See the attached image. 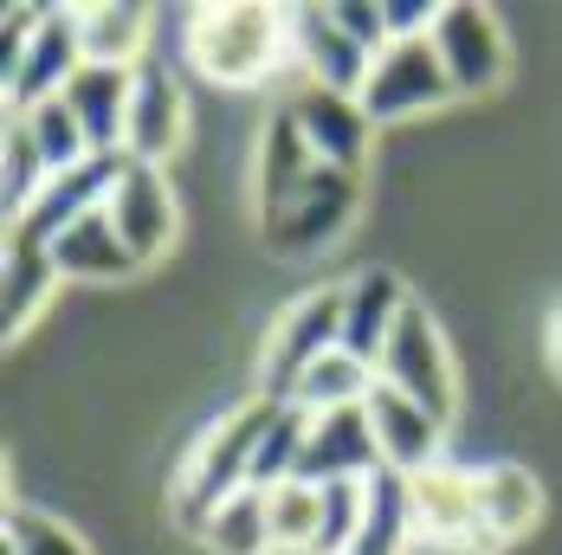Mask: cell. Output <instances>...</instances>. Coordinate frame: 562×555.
I'll return each instance as SVG.
<instances>
[{
    "instance_id": "5bb4252c",
    "label": "cell",
    "mask_w": 562,
    "mask_h": 555,
    "mask_svg": "<svg viewBox=\"0 0 562 555\" xmlns=\"http://www.w3.org/2000/svg\"><path fill=\"white\" fill-rule=\"evenodd\" d=\"M116 168H123V156H116V162L98 156V162H85V168L53 174V181L40 188V201H33L26 214H13V220H7V239H20V246H40V252H46L71 220H85V214H98V207L111 201Z\"/></svg>"
},
{
    "instance_id": "9c48e42d",
    "label": "cell",
    "mask_w": 562,
    "mask_h": 555,
    "mask_svg": "<svg viewBox=\"0 0 562 555\" xmlns=\"http://www.w3.org/2000/svg\"><path fill=\"white\" fill-rule=\"evenodd\" d=\"M452 104L447 65L434 53V39H394L389 53L369 65V84H362V111L369 123H414V116Z\"/></svg>"
},
{
    "instance_id": "cb8c5ba5",
    "label": "cell",
    "mask_w": 562,
    "mask_h": 555,
    "mask_svg": "<svg viewBox=\"0 0 562 555\" xmlns=\"http://www.w3.org/2000/svg\"><path fill=\"white\" fill-rule=\"evenodd\" d=\"M375 394V369L369 362H356L349 349H330L297 388H291V400L284 407H297V414H337V407H362Z\"/></svg>"
},
{
    "instance_id": "4316f807",
    "label": "cell",
    "mask_w": 562,
    "mask_h": 555,
    "mask_svg": "<svg viewBox=\"0 0 562 555\" xmlns=\"http://www.w3.org/2000/svg\"><path fill=\"white\" fill-rule=\"evenodd\" d=\"M0 550L7 555H91L85 536H78L71 523H58L53 510H40V503H13V510H7Z\"/></svg>"
},
{
    "instance_id": "484cf974",
    "label": "cell",
    "mask_w": 562,
    "mask_h": 555,
    "mask_svg": "<svg viewBox=\"0 0 562 555\" xmlns=\"http://www.w3.org/2000/svg\"><path fill=\"white\" fill-rule=\"evenodd\" d=\"M13 116L26 123V136H33L40 162L53 168V174L98 162V156H91V143H85V129H78V116L65 111V98H53V104H33V111H13Z\"/></svg>"
},
{
    "instance_id": "6da1fadb",
    "label": "cell",
    "mask_w": 562,
    "mask_h": 555,
    "mask_svg": "<svg viewBox=\"0 0 562 555\" xmlns=\"http://www.w3.org/2000/svg\"><path fill=\"white\" fill-rule=\"evenodd\" d=\"M272 414H279V400L252 394V400L226 407L214 427H201L188 440V452L175 458V472H169V523L181 536L201 543L207 517L221 503H233L239 491H252V458H259V440H266Z\"/></svg>"
},
{
    "instance_id": "f546056e",
    "label": "cell",
    "mask_w": 562,
    "mask_h": 555,
    "mask_svg": "<svg viewBox=\"0 0 562 555\" xmlns=\"http://www.w3.org/2000/svg\"><path fill=\"white\" fill-rule=\"evenodd\" d=\"M272 555H284V550H272Z\"/></svg>"
},
{
    "instance_id": "83f0119b",
    "label": "cell",
    "mask_w": 562,
    "mask_h": 555,
    "mask_svg": "<svg viewBox=\"0 0 562 555\" xmlns=\"http://www.w3.org/2000/svg\"><path fill=\"white\" fill-rule=\"evenodd\" d=\"M382 13H389V46L394 39H427L440 20V7H427V0H382Z\"/></svg>"
},
{
    "instance_id": "5b68a950",
    "label": "cell",
    "mask_w": 562,
    "mask_h": 555,
    "mask_svg": "<svg viewBox=\"0 0 562 555\" xmlns=\"http://www.w3.org/2000/svg\"><path fill=\"white\" fill-rule=\"evenodd\" d=\"M375 382L394 394H407L414 407H427L434 420H459V369H452V349H447V330H440V317L414 297L407 304V317L394 324L389 349H382V362H375Z\"/></svg>"
},
{
    "instance_id": "ba28073f",
    "label": "cell",
    "mask_w": 562,
    "mask_h": 555,
    "mask_svg": "<svg viewBox=\"0 0 562 555\" xmlns=\"http://www.w3.org/2000/svg\"><path fill=\"white\" fill-rule=\"evenodd\" d=\"M104 214H111L116 239L130 246L136 272H143V265H156V259H169L175 239H181V201H175L169 168L123 162V168H116L111 201H104Z\"/></svg>"
},
{
    "instance_id": "4fadbf2b",
    "label": "cell",
    "mask_w": 562,
    "mask_h": 555,
    "mask_svg": "<svg viewBox=\"0 0 562 555\" xmlns=\"http://www.w3.org/2000/svg\"><path fill=\"white\" fill-rule=\"evenodd\" d=\"M284 116L297 123L304 149H311L324 168H342V174H356V168H362V156H369V136H375V123H369V111H362V98L297 84V91L284 98Z\"/></svg>"
},
{
    "instance_id": "ac0fdd59",
    "label": "cell",
    "mask_w": 562,
    "mask_h": 555,
    "mask_svg": "<svg viewBox=\"0 0 562 555\" xmlns=\"http://www.w3.org/2000/svg\"><path fill=\"white\" fill-rule=\"evenodd\" d=\"M130 98H136V71H111V65H85L65 91V111L78 116L91 156L116 162L123 136H130Z\"/></svg>"
},
{
    "instance_id": "8fae6325",
    "label": "cell",
    "mask_w": 562,
    "mask_h": 555,
    "mask_svg": "<svg viewBox=\"0 0 562 555\" xmlns=\"http://www.w3.org/2000/svg\"><path fill=\"white\" fill-rule=\"evenodd\" d=\"M291 13V65L304 71V84L362 98L375 53L337 20V7H284Z\"/></svg>"
},
{
    "instance_id": "d6986e66",
    "label": "cell",
    "mask_w": 562,
    "mask_h": 555,
    "mask_svg": "<svg viewBox=\"0 0 562 555\" xmlns=\"http://www.w3.org/2000/svg\"><path fill=\"white\" fill-rule=\"evenodd\" d=\"M472 485H479V523H485V550L505 555L543 510V485L517 465V458H492V465H472Z\"/></svg>"
},
{
    "instance_id": "2e32d148",
    "label": "cell",
    "mask_w": 562,
    "mask_h": 555,
    "mask_svg": "<svg viewBox=\"0 0 562 555\" xmlns=\"http://www.w3.org/2000/svg\"><path fill=\"white\" fill-rule=\"evenodd\" d=\"M407 284H401V272H389V265H362V272L342 278V349L356 355V362H382V349H389L394 324L407 317Z\"/></svg>"
},
{
    "instance_id": "f1b7e54d",
    "label": "cell",
    "mask_w": 562,
    "mask_h": 555,
    "mask_svg": "<svg viewBox=\"0 0 562 555\" xmlns=\"http://www.w3.org/2000/svg\"><path fill=\"white\" fill-rule=\"evenodd\" d=\"M543 349H550V369H557V382H562V304L550 310V336H543Z\"/></svg>"
},
{
    "instance_id": "3957f363",
    "label": "cell",
    "mask_w": 562,
    "mask_h": 555,
    "mask_svg": "<svg viewBox=\"0 0 562 555\" xmlns=\"http://www.w3.org/2000/svg\"><path fill=\"white\" fill-rule=\"evenodd\" d=\"M78 71H85V46H78L71 7H26L20 0L0 13V84H7L13 111L65 98Z\"/></svg>"
},
{
    "instance_id": "7402d4cb",
    "label": "cell",
    "mask_w": 562,
    "mask_h": 555,
    "mask_svg": "<svg viewBox=\"0 0 562 555\" xmlns=\"http://www.w3.org/2000/svg\"><path fill=\"white\" fill-rule=\"evenodd\" d=\"M58 284H65V278L53 272V259H46L40 246L7 239V272H0V297H7L0 330H7V342H20V336L33 330V317L58 297Z\"/></svg>"
},
{
    "instance_id": "9a60e30c",
    "label": "cell",
    "mask_w": 562,
    "mask_h": 555,
    "mask_svg": "<svg viewBox=\"0 0 562 555\" xmlns=\"http://www.w3.org/2000/svg\"><path fill=\"white\" fill-rule=\"evenodd\" d=\"M369 427L382 445V472H394V478H420V472L447 465V420H434L427 407H414L407 394L382 388V382L369 394Z\"/></svg>"
},
{
    "instance_id": "30bf717a",
    "label": "cell",
    "mask_w": 562,
    "mask_h": 555,
    "mask_svg": "<svg viewBox=\"0 0 562 555\" xmlns=\"http://www.w3.org/2000/svg\"><path fill=\"white\" fill-rule=\"evenodd\" d=\"M434 53L447 65V84L452 98H485V91H498L510 71V39L505 26L485 13V7H440V20H434Z\"/></svg>"
},
{
    "instance_id": "52a82bcc",
    "label": "cell",
    "mask_w": 562,
    "mask_h": 555,
    "mask_svg": "<svg viewBox=\"0 0 562 555\" xmlns=\"http://www.w3.org/2000/svg\"><path fill=\"white\" fill-rule=\"evenodd\" d=\"M407 517H414V550L427 555H492L479 523V485L465 465H434L407 478Z\"/></svg>"
},
{
    "instance_id": "7c38bea8",
    "label": "cell",
    "mask_w": 562,
    "mask_h": 555,
    "mask_svg": "<svg viewBox=\"0 0 562 555\" xmlns=\"http://www.w3.org/2000/svg\"><path fill=\"white\" fill-rule=\"evenodd\" d=\"M375 472H382V445H375V427H369V400L337 407V414H304L297 478H311V485H362Z\"/></svg>"
},
{
    "instance_id": "277c9868",
    "label": "cell",
    "mask_w": 562,
    "mask_h": 555,
    "mask_svg": "<svg viewBox=\"0 0 562 555\" xmlns=\"http://www.w3.org/2000/svg\"><path fill=\"white\" fill-rule=\"evenodd\" d=\"M330 349H342V284H311V291H297L279 317L266 324V342H259V394L266 400H291V388Z\"/></svg>"
},
{
    "instance_id": "603a6c76",
    "label": "cell",
    "mask_w": 562,
    "mask_h": 555,
    "mask_svg": "<svg viewBox=\"0 0 562 555\" xmlns=\"http://www.w3.org/2000/svg\"><path fill=\"white\" fill-rule=\"evenodd\" d=\"M266 517H272V550L324 555V485H311V478L272 485L266 491Z\"/></svg>"
},
{
    "instance_id": "44dd1931",
    "label": "cell",
    "mask_w": 562,
    "mask_h": 555,
    "mask_svg": "<svg viewBox=\"0 0 562 555\" xmlns=\"http://www.w3.org/2000/svg\"><path fill=\"white\" fill-rule=\"evenodd\" d=\"M78 13V46L85 65H111V71H143L149 65V13L130 0H85Z\"/></svg>"
},
{
    "instance_id": "8992f818",
    "label": "cell",
    "mask_w": 562,
    "mask_h": 555,
    "mask_svg": "<svg viewBox=\"0 0 562 555\" xmlns=\"http://www.w3.org/2000/svg\"><path fill=\"white\" fill-rule=\"evenodd\" d=\"M356 174H342V168H311L284 201L272 207H259V239H266V252H279V259H304V252H324V246H337L349 220H356Z\"/></svg>"
},
{
    "instance_id": "e0dca14e",
    "label": "cell",
    "mask_w": 562,
    "mask_h": 555,
    "mask_svg": "<svg viewBox=\"0 0 562 555\" xmlns=\"http://www.w3.org/2000/svg\"><path fill=\"white\" fill-rule=\"evenodd\" d=\"M188 136V98L162 65L136 71V98H130V136H123V162L169 168V156Z\"/></svg>"
},
{
    "instance_id": "7a4b0ae2",
    "label": "cell",
    "mask_w": 562,
    "mask_h": 555,
    "mask_svg": "<svg viewBox=\"0 0 562 555\" xmlns=\"http://www.w3.org/2000/svg\"><path fill=\"white\" fill-rule=\"evenodd\" d=\"M181 53L194 65V78H207L214 91H252V84L279 78V65L291 58V13L284 7H246V0L194 7Z\"/></svg>"
},
{
    "instance_id": "d4e9b609",
    "label": "cell",
    "mask_w": 562,
    "mask_h": 555,
    "mask_svg": "<svg viewBox=\"0 0 562 555\" xmlns=\"http://www.w3.org/2000/svg\"><path fill=\"white\" fill-rule=\"evenodd\" d=\"M201 543L214 555H272V517H266V491H239L233 503H221L201 530Z\"/></svg>"
},
{
    "instance_id": "ffe728a7",
    "label": "cell",
    "mask_w": 562,
    "mask_h": 555,
    "mask_svg": "<svg viewBox=\"0 0 562 555\" xmlns=\"http://www.w3.org/2000/svg\"><path fill=\"white\" fill-rule=\"evenodd\" d=\"M46 259H53V272L65 278V284H116V278L136 272V259H130V246L116 239V226H111L104 207L65 226L53 246H46Z\"/></svg>"
}]
</instances>
